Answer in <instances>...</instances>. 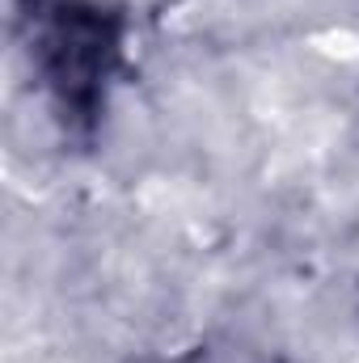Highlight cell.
<instances>
[{
  "mask_svg": "<svg viewBox=\"0 0 359 363\" xmlns=\"http://www.w3.org/2000/svg\"><path fill=\"white\" fill-rule=\"evenodd\" d=\"M317 47H321L326 55H343V60H355L359 55V38L355 34H321Z\"/></svg>",
  "mask_w": 359,
  "mask_h": 363,
  "instance_id": "cell-1",
  "label": "cell"
}]
</instances>
